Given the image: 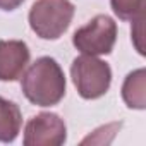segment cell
I'll list each match as a JSON object with an SVG mask.
<instances>
[{
  "instance_id": "6da1fadb",
  "label": "cell",
  "mask_w": 146,
  "mask_h": 146,
  "mask_svg": "<svg viewBox=\"0 0 146 146\" xmlns=\"http://www.w3.org/2000/svg\"><path fill=\"white\" fill-rule=\"evenodd\" d=\"M65 76L52 57H40L23 74L21 88L24 96L38 107H53L65 96Z\"/></svg>"
},
{
  "instance_id": "7a4b0ae2",
  "label": "cell",
  "mask_w": 146,
  "mask_h": 146,
  "mask_svg": "<svg viewBox=\"0 0 146 146\" xmlns=\"http://www.w3.org/2000/svg\"><path fill=\"white\" fill-rule=\"evenodd\" d=\"M70 0H36L29 11V26L41 40L60 38L74 17Z\"/></svg>"
},
{
  "instance_id": "3957f363",
  "label": "cell",
  "mask_w": 146,
  "mask_h": 146,
  "mask_svg": "<svg viewBox=\"0 0 146 146\" xmlns=\"http://www.w3.org/2000/svg\"><path fill=\"white\" fill-rule=\"evenodd\" d=\"M70 76L78 93L84 100H96L103 96L112 83V69L107 62L95 55L83 53L70 65Z\"/></svg>"
},
{
  "instance_id": "277c9868",
  "label": "cell",
  "mask_w": 146,
  "mask_h": 146,
  "mask_svg": "<svg viewBox=\"0 0 146 146\" xmlns=\"http://www.w3.org/2000/svg\"><path fill=\"white\" fill-rule=\"evenodd\" d=\"M117 40V23L105 14L95 16L86 26L79 28L72 36L74 45L86 55H108Z\"/></svg>"
},
{
  "instance_id": "5b68a950",
  "label": "cell",
  "mask_w": 146,
  "mask_h": 146,
  "mask_svg": "<svg viewBox=\"0 0 146 146\" xmlns=\"http://www.w3.org/2000/svg\"><path fill=\"white\" fill-rule=\"evenodd\" d=\"M67 139L65 122L50 112L35 115L24 129V146H60Z\"/></svg>"
},
{
  "instance_id": "8992f818",
  "label": "cell",
  "mask_w": 146,
  "mask_h": 146,
  "mask_svg": "<svg viewBox=\"0 0 146 146\" xmlns=\"http://www.w3.org/2000/svg\"><path fill=\"white\" fill-rule=\"evenodd\" d=\"M29 48L21 40L0 41V81L19 79L29 64Z\"/></svg>"
},
{
  "instance_id": "52a82bcc",
  "label": "cell",
  "mask_w": 146,
  "mask_h": 146,
  "mask_svg": "<svg viewBox=\"0 0 146 146\" xmlns=\"http://www.w3.org/2000/svg\"><path fill=\"white\" fill-rule=\"evenodd\" d=\"M122 98L129 108H146V70L143 67L127 74L122 84Z\"/></svg>"
},
{
  "instance_id": "ba28073f",
  "label": "cell",
  "mask_w": 146,
  "mask_h": 146,
  "mask_svg": "<svg viewBox=\"0 0 146 146\" xmlns=\"http://www.w3.org/2000/svg\"><path fill=\"white\" fill-rule=\"evenodd\" d=\"M23 115L14 102L0 96V143H12L21 132Z\"/></svg>"
},
{
  "instance_id": "9c48e42d",
  "label": "cell",
  "mask_w": 146,
  "mask_h": 146,
  "mask_svg": "<svg viewBox=\"0 0 146 146\" xmlns=\"http://www.w3.org/2000/svg\"><path fill=\"white\" fill-rule=\"evenodd\" d=\"M112 11L122 21H137L144 17L146 0H110Z\"/></svg>"
},
{
  "instance_id": "30bf717a",
  "label": "cell",
  "mask_w": 146,
  "mask_h": 146,
  "mask_svg": "<svg viewBox=\"0 0 146 146\" xmlns=\"http://www.w3.org/2000/svg\"><path fill=\"white\" fill-rule=\"evenodd\" d=\"M24 0H0V11H14Z\"/></svg>"
}]
</instances>
